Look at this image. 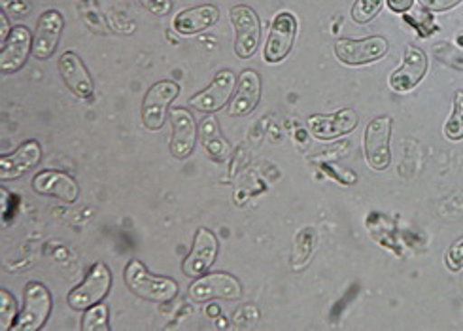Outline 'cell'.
<instances>
[{
    "instance_id": "1",
    "label": "cell",
    "mask_w": 463,
    "mask_h": 331,
    "mask_svg": "<svg viewBox=\"0 0 463 331\" xmlns=\"http://www.w3.org/2000/svg\"><path fill=\"white\" fill-rule=\"evenodd\" d=\"M125 284L135 296L152 303H166L178 296V284L173 279L152 275L138 260L129 261L125 267Z\"/></svg>"
},
{
    "instance_id": "6",
    "label": "cell",
    "mask_w": 463,
    "mask_h": 331,
    "mask_svg": "<svg viewBox=\"0 0 463 331\" xmlns=\"http://www.w3.org/2000/svg\"><path fill=\"white\" fill-rule=\"evenodd\" d=\"M187 296L195 303H204L210 299L237 301L242 296V284L237 277L220 271L206 277H199L192 286H189Z\"/></svg>"
},
{
    "instance_id": "20",
    "label": "cell",
    "mask_w": 463,
    "mask_h": 331,
    "mask_svg": "<svg viewBox=\"0 0 463 331\" xmlns=\"http://www.w3.org/2000/svg\"><path fill=\"white\" fill-rule=\"evenodd\" d=\"M40 159H42V148L36 140L21 144L15 152L0 157V178L3 180L19 178L21 175H25L33 167H36Z\"/></svg>"
},
{
    "instance_id": "17",
    "label": "cell",
    "mask_w": 463,
    "mask_h": 331,
    "mask_svg": "<svg viewBox=\"0 0 463 331\" xmlns=\"http://www.w3.org/2000/svg\"><path fill=\"white\" fill-rule=\"evenodd\" d=\"M261 99V76L256 71H244L239 78L237 90L229 100V116H248L254 112Z\"/></svg>"
},
{
    "instance_id": "14",
    "label": "cell",
    "mask_w": 463,
    "mask_h": 331,
    "mask_svg": "<svg viewBox=\"0 0 463 331\" xmlns=\"http://www.w3.org/2000/svg\"><path fill=\"white\" fill-rule=\"evenodd\" d=\"M357 123H360V118H357V112L354 109H343L335 114L322 116L316 114L308 118V129L312 137L320 138V140H333L345 137L352 133Z\"/></svg>"
},
{
    "instance_id": "11",
    "label": "cell",
    "mask_w": 463,
    "mask_h": 331,
    "mask_svg": "<svg viewBox=\"0 0 463 331\" xmlns=\"http://www.w3.org/2000/svg\"><path fill=\"white\" fill-rule=\"evenodd\" d=\"M298 36V19L289 12H280L275 22H272L267 46L263 50V57L267 63H280L282 59L291 52L293 43Z\"/></svg>"
},
{
    "instance_id": "15",
    "label": "cell",
    "mask_w": 463,
    "mask_h": 331,
    "mask_svg": "<svg viewBox=\"0 0 463 331\" xmlns=\"http://www.w3.org/2000/svg\"><path fill=\"white\" fill-rule=\"evenodd\" d=\"M168 116H171V126H173L171 154L176 159H185L194 154L197 137H199L195 118L185 109H173L168 112Z\"/></svg>"
},
{
    "instance_id": "29",
    "label": "cell",
    "mask_w": 463,
    "mask_h": 331,
    "mask_svg": "<svg viewBox=\"0 0 463 331\" xmlns=\"http://www.w3.org/2000/svg\"><path fill=\"white\" fill-rule=\"evenodd\" d=\"M447 267L450 269V271L458 273L459 269L463 267V239L456 241L447 252Z\"/></svg>"
},
{
    "instance_id": "33",
    "label": "cell",
    "mask_w": 463,
    "mask_h": 331,
    "mask_svg": "<svg viewBox=\"0 0 463 331\" xmlns=\"http://www.w3.org/2000/svg\"><path fill=\"white\" fill-rule=\"evenodd\" d=\"M414 0H388V6L392 12H397V14H405L412 8Z\"/></svg>"
},
{
    "instance_id": "18",
    "label": "cell",
    "mask_w": 463,
    "mask_h": 331,
    "mask_svg": "<svg viewBox=\"0 0 463 331\" xmlns=\"http://www.w3.org/2000/svg\"><path fill=\"white\" fill-rule=\"evenodd\" d=\"M59 72L62 80H65L67 88L78 99H90L93 95L95 86L90 76V71L74 52H65L59 57Z\"/></svg>"
},
{
    "instance_id": "10",
    "label": "cell",
    "mask_w": 463,
    "mask_h": 331,
    "mask_svg": "<svg viewBox=\"0 0 463 331\" xmlns=\"http://www.w3.org/2000/svg\"><path fill=\"white\" fill-rule=\"evenodd\" d=\"M237 88V76L231 71H220L210 86L189 99V107L203 114H214L222 110L233 97Z\"/></svg>"
},
{
    "instance_id": "26",
    "label": "cell",
    "mask_w": 463,
    "mask_h": 331,
    "mask_svg": "<svg viewBox=\"0 0 463 331\" xmlns=\"http://www.w3.org/2000/svg\"><path fill=\"white\" fill-rule=\"evenodd\" d=\"M17 320V303L8 289H0V331H12Z\"/></svg>"
},
{
    "instance_id": "35",
    "label": "cell",
    "mask_w": 463,
    "mask_h": 331,
    "mask_svg": "<svg viewBox=\"0 0 463 331\" xmlns=\"http://www.w3.org/2000/svg\"><path fill=\"white\" fill-rule=\"evenodd\" d=\"M458 44L463 48V34H459V36H458Z\"/></svg>"
},
{
    "instance_id": "13",
    "label": "cell",
    "mask_w": 463,
    "mask_h": 331,
    "mask_svg": "<svg viewBox=\"0 0 463 331\" xmlns=\"http://www.w3.org/2000/svg\"><path fill=\"white\" fill-rule=\"evenodd\" d=\"M62 27H65V19H62L61 12L48 10L40 15L36 33L33 36V55L38 61H46L55 53L62 34Z\"/></svg>"
},
{
    "instance_id": "22",
    "label": "cell",
    "mask_w": 463,
    "mask_h": 331,
    "mask_svg": "<svg viewBox=\"0 0 463 331\" xmlns=\"http://www.w3.org/2000/svg\"><path fill=\"white\" fill-rule=\"evenodd\" d=\"M199 138L203 142L204 150L218 161H223L231 156L229 142L222 137L218 121L214 116H204L199 126Z\"/></svg>"
},
{
    "instance_id": "21",
    "label": "cell",
    "mask_w": 463,
    "mask_h": 331,
    "mask_svg": "<svg viewBox=\"0 0 463 331\" xmlns=\"http://www.w3.org/2000/svg\"><path fill=\"white\" fill-rule=\"evenodd\" d=\"M218 19H220V10L214 5H203L197 8H189V10L180 12L175 17L173 27L176 33H180L184 36H192V34L203 33L213 25H216Z\"/></svg>"
},
{
    "instance_id": "31",
    "label": "cell",
    "mask_w": 463,
    "mask_h": 331,
    "mask_svg": "<svg viewBox=\"0 0 463 331\" xmlns=\"http://www.w3.org/2000/svg\"><path fill=\"white\" fill-rule=\"evenodd\" d=\"M459 3H463V0H420V5L430 12H445L458 6Z\"/></svg>"
},
{
    "instance_id": "27",
    "label": "cell",
    "mask_w": 463,
    "mask_h": 331,
    "mask_svg": "<svg viewBox=\"0 0 463 331\" xmlns=\"http://www.w3.org/2000/svg\"><path fill=\"white\" fill-rule=\"evenodd\" d=\"M384 0H355L352 6V19L355 24H369L383 10Z\"/></svg>"
},
{
    "instance_id": "24",
    "label": "cell",
    "mask_w": 463,
    "mask_h": 331,
    "mask_svg": "<svg viewBox=\"0 0 463 331\" xmlns=\"http://www.w3.org/2000/svg\"><path fill=\"white\" fill-rule=\"evenodd\" d=\"M83 331H110L109 324V308L107 305L97 303L86 310V317L81 322Z\"/></svg>"
},
{
    "instance_id": "9",
    "label": "cell",
    "mask_w": 463,
    "mask_h": 331,
    "mask_svg": "<svg viewBox=\"0 0 463 331\" xmlns=\"http://www.w3.org/2000/svg\"><path fill=\"white\" fill-rule=\"evenodd\" d=\"M218 252H220L218 237L210 230H206V227H199L194 239L192 251H189V254L182 263V273L192 279L203 277L208 269L214 265Z\"/></svg>"
},
{
    "instance_id": "12",
    "label": "cell",
    "mask_w": 463,
    "mask_h": 331,
    "mask_svg": "<svg viewBox=\"0 0 463 331\" xmlns=\"http://www.w3.org/2000/svg\"><path fill=\"white\" fill-rule=\"evenodd\" d=\"M426 72H428L426 53L416 46H407L402 67L393 71L390 76V88L395 93H409L424 80Z\"/></svg>"
},
{
    "instance_id": "7",
    "label": "cell",
    "mask_w": 463,
    "mask_h": 331,
    "mask_svg": "<svg viewBox=\"0 0 463 331\" xmlns=\"http://www.w3.org/2000/svg\"><path fill=\"white\" fill-rule=\"evenodd\" d=\"M231 24L235 27V53L241 59L254 57L261 40V24L258 14L250 6H233L229 12Z\"/></svg>"
},
{
    "instance_id": "8",
    "label": "cell",
    "mask_w": 463,
    "mask_h": 331,
    "mask_svg": "<svg viewBox=\"0 0 463 331\" xmlns=\"http://www.w3.org/2000/svg\"><path fill=\"white\" fill-rule=\"evenodd\" d=\"M388 40L384 36H369L364 40L341 38L335 44V55L345 65H367L383 59L388 53Z\"/></svg>"
},
{
    "instance_id": "19",
    "label": "cell",
    "mask_w": 463,
    "mask_h": 331,
    "mask_svg": "<svg viewBox=\"0 0 463 331\" xmlns=\"http://www.w3.org/2000/svg\"><path fill=\"white\" fill-rule=\"evenodd\" d=\"M33 190L40 195L57 197L65 203H76L80 188L72 176L61 171H44L33 178Z\"/></svg>"
},
{
    "instance_id": "34",
    "label": "cell",
    "mask_w": 463,
    "mask_h": 331,
    "mask_svg": "<svg viewBox=\"0 0 463 331\" xmlns=\"http://www.w3.org/2000/svg\"><path fill=\"white\" fill-rule=\"evenodd\" d=\"M0 25H3V33H0V40H3V44L6 43L8 40V36H10V29H8V17H6V14H3L0 15Z\"/></svg>"
},
{
    "instance_id": "4",
    "label": "cell",
    "mask_w": 463,
    "mask_h": 331,
    "mask_svg": "<svg viewBox=\"0 0 463 331\" xmlns=\"http://www.w3.org/2000/svg\"><path fill=\"white\" fill-rule=\"evenodd\" d=\"M392 118L390 116H378L374 118L365 131L364 138V150L367 165L374 171H384L392 163Z\"/></svg>"
},
{
    "instance_id": "3",
    "label": "cell",
    "mask_w": 463,
    "mask_h": 331,
    "mask_svg": "<svg viewBox=\"0 0 463 331\" xmlns=\"http://www.w3.org/2000/svg\"><path fill=\"white\" fill-rule=\"evenodd\" d=\"M112 288V273L107 263L97 261L80 286H76L69 294L67 301L74 310H88L90 307L100 303L109 296Z\"/></svg>"
},
{
    "instance_id": "16",
    "label": "cell",
    "mask_w": 463,
    "mask_h": 331,
    "mask_svg": "<svg viewBox=\"0 0 463 331\" xmlns=\"http://www.w3.org/2000/svg\"><path fill=\"white\" fill-rule=\"evenodd\" d=\"M33 52V36L27 27L17 25L12 29L0 52V69L5 74H14L25 67L29 53Z\"/></svg>"
},
{
    "instance_id": "5",
    "label": "cell",
    "mask_w": 463,
    "mask_h": 331,
    "mask_svg": "<svg viewBox=\"0 0 463 331\" xmlns=\"http://www.w3.org/2000/svg\"><path fill=\"white\" fill-rule=\"evenodd\" d=\"M180 95V86L173 80H161L154 84L142 102V123L146 129L159 131L165 123L166 110Z\"/></svg>"
},
{
    "instance_id": "32",
    "label": "cell",
    "mask_w": 463,
    "mask_h": 331,
    "mask_svg": "<svg viewBox=\"0 0 463 331\" xmlns=\"http://www.w3.org/2000/svg\"><path fill=\"white\" fill-rule=\"evenodd\" d=\"M3 6L15 15H24L27 12V6L24 0H3Z\"/></svg>"
},
{
    "instance_id": "28",
    "label": "cell",
    "mask_w": 463,
    "mask_h": 331,
    "mask_svg": "<svg viewBox=\"0 0 463 331\" xmlns=\"http://www.w3.org/2000/svg\"><path fill=\"white\" fill-rule=\"evenodd\" d=\"M405 19L414 29L422 31L424 36L430 33V27L433 24V15L430 12H424V10H416V12L409 14V15H405Z\"/></svg>"
},
{
    "instance_id": "2",
    "label": "cell",
    "mask_w": 463,
    "mask_h": 331,
    "mask_svg": "<svg viewBox=\"0 0 463 331\" xmlns=\"http://www.w3.org/2000/svg\"><path fill=\"white\" fill-rule=\"evenodd\" d=\"M52 294L40 282H29L24 294V308L17 315L12 331H38L44 327L52 313Z\"/></svg>"
},
{
    "instance_id": "25",
    "label": "cell",
    "mask_w": 463,
    "mask_h": 331,
    "mask_svg": "<svg viewBox=\"0 0 463 331\" xmlns=\"http://www.w3.org/2000/svg\"><path fill=\"white\" fill-rule=\"evenodd\" d=\"M445 137L449 140L463 138V91H456L454 95V110L445 126Z\"/></svg>"
},
{
    "instance_id": "30",
    "label": "cell",
    "mask_w": 463,
    "mask_h": 331,
    "mask_svg": "<svg viewBox=\"0 0 463 331\" xmlns=\"http://www.w3.org/2000/svg\"><path fill=\"white\" fill-rule=\"evenodd\" d=\"M140 5L154 15H166L173 8L171 0H140Z\"/></svg>"
},
{
    "instance_id": "23",
    "label": "cell",
    "mask_w": 463,
    "mask_h": 331,
    "mask_svg": "<svg viewBox=\"0 0 463 331\" xmlns=\"http://www.w3.org/2000/svg\"><path fill=\"white\" fill-rule=\"evenodd\" d=\"M316 241H318V235H316L314 227H303V230L298 233L296 244H293V252H291L293 269H298L299 271V269L307 267L316 248Z\"/></svg>"
}]
</instances>
